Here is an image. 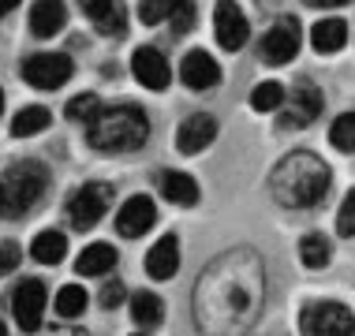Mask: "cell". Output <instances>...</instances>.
Instances as JSON below:
<instances>
[{
  "mask_svg": "<svg viewBox=\"0 0 355 336\" xmlns=\"http://www.w3.org/2000/svg\"><path fill=\"white\" fill-rule=\"evenodd\" d=\"M0 112H4V90H0Z\"/></svg>",
  "mask_w": 355,
  "mask_h": 336,
  "instance_id": "37",
  "label": "cell"
},
{
  "mask_svg": "<svg viewBox=\"0 0 355 336\" xmlns=\"http://www.w3.org/2000/svg\"><path fill=\"white\" fill-rule=\"evenodd\" d=\"M180 79H184L191 90H214L220 82V67L206 49H191L184 56V64H180Z\"/></svg>",
  "mask_w": 355,
  "mask_h": 336,
  "instance_id": "15",
  "label": "cell"
},
{
  "mask_svg": "<svg viewBox=\"0 0 355 336\" xmlns=\"http://www.w3.org/2000/svg\"><path fill=\"white\" fill-rule=\"evenodd\" d=\"M112 265H116V247L112 243H90L79 254V262H75V273L79 276H105V273H112Z\"/></svg>",
  "mask_w": 355,
  "mask_h": 336,
  "instance_id": "20",
  "label": "cell"
},
{
  "mask_svg": "<svg viewBox=\"0 0 355 336\" xmlns=\"http://www.w3.org/2000/svg\"><path fill=\"white\" fill-rule=\"evenodd\" d=\"M19 258H23V254H19L15 243H0V276L12 273V269L19 265Z\"/></svg>",
  "mask_w": 355,
  "mask_h": 336,
  "instance_id": "34",
  "label": "cell"
},
{
  "mask_svg": "<svg viewBox=\"0 0 355 336\" xmlns=\"http://www.w3.org/2000/svg\"><path fill=\"white\" fill-rule=\"evenodd\" d=\"M64 254H68V239H64L60 232H42L31 243V258L42 265H60Z\"/></svg>",
  "mask_w": 355,
  "mask_h": 336,
  "instance_id": "23",
  "label": "cell"
},
{
  "mask_svg": "<svg viewBox=\"0 0 355 336\" xmlns=\"http://www.w3.org/2000/svg\"><path fill=\"white\" fill-rule=\"evenodd\" d=\"M333 176H329V165L314 153H288L281 165L273 168L270 176V187H273V198L288 209H306V206H318L329 191Z\"/></svg>",
  "mask_w": 355,
  "mask_h": 336,
  "instance_id": "2",
  "label": "cell"
},
{
  "mask_svg": "<svg viewBox=\"0 0 355 336\" xmlns=\"http://www.w3.org/2000/svg\"><path fill=\"white\" fill-rule=\"evenodd\" d=\"M262 303V265L254 254H225L198 281V325L202 329H243Z\"/></svg>",
  "mask_w": 355,
  "mask_h": 336,
  "instance_id": "1",
  "label": "cell"
},
{
  "mask_svg": "<svg viewBox=\"0 0 355 336\" xmlns=\"http://www.w3.org/2000/svg\"><path fill=\"white\" fill-rule=\"evenodd\" d=\"M12 314H15V325L23 333H34L42 325V314H45V284L42 281H19V288L12 292Z\"/></svg>",
  "mask_w": 355,
  "mask_h": 336,
  "instance_id": "10",
  "label": "cell"
},
{
  "mask_svg": "<svg viewBox=\"0 0 355 336\" xmlns=\"http://www.w3.org/2000/svg\"><path fill=\"white\" fill-rule=\"evenodd\" d=\"M131 318H135L139 329H157L161 318H165V306L153 292H139L135 299H131Z\"/></svg>",
  "mask_w": 355,
  "mask_h": 336,
  "instance_id": "24",
  "label": "cell"
},
{
  "mask_svg": "<svg viewBox=\"0 0 355 336\" xmlns=\"http://www.w3.org/2000/svg\"><path fill=\"white\" fill-rule=\"evenodd\" d=\"M329 142H333L340 153H355V112H344V116L333 120Z\"/></svg>",
  "mask_w": 355,
  "mask_h": 336,
  "instance_id": "28",
  "label": "cell"
},
{
  "mask_svg": "<svg viewBox=\"0 0 355 336\" xmlns=\"http://www.w3.org/2000/svg\"><path fill=\"white\" fill-rule=\"evenodd\" d=\"M300 258H303V265H311V269H322V265H329V258H333V247H329V239L318 236V232H311L300 243Z\"/></svg>",
  "mask_w": 355,
  "mask_h": 336,
  "instance_id": "26",
  "label": "cell"
},
{
  "mask_svg": "<svg viewBox=\"0 0 355 336\" xmlns=\"http://www.w3.org/2000/svg\"><path fill=\"white\" fill-rule=\"evenodd\" d=\"M64 112H68V120H75V123H90L101 112V101L94 98V94H79V98L68 101V109H64Z\"/></svg>",
  "mask_w": 355,
  "mask_h": 336,
  "instance_id": "29",
  "label": "cell"
},
{
  "mask_svg": "<svg viewBox=\"0 0 355 336\" xmlns=\"http://www.w3.org/2000/svg\"><path fill=\"white\" fill-rule=\"evenodd\" d=\"M300 329L314 333V336H322V333L348 336V333H355V318L348 306H340V303H311L300 314Z\"/></svg>",
  "mask_w": 355,
  "mask_h": 336,
  "instance_id": "6",
  "label": "cell"
},
{
  "mask_svg": "<svg viewBox=\"0 0 355 336\" xmlns=\"http://www.w3.org/2000/svg\"><path fill=\"white\" fill-rule=\"evenodd\" d=\"M79 4L101 34L116 37L128 30V15H123V4H116V0H79Z\"/></svg>",
  "mask_w": 355,
  "mask_h": 336,
  "instance_id": "16",
  "label": "cell"
},
{
  "mask_svg": "<svg viewBox=\"0 0 355 336\" xmlns=\"http://www.w3.org/2000/svg\"><path fill=\"white\" fill-rule=\"evenodd\" d=\"M168 19H172V34H191V26H195V0H176Z\"/></svg>",
  "mask_w": 355,
  "mask_h": 336,
  "instance_id": "30",
  "label": "cell"
},
{
  "mask_svg": "<svg viewBox=\"0 0 355 336\" xmlns=\"http://www.w3.org/2000/svg\"><path fill=\"white\" fill-rule=\"evenodd\" d=\"M109 202H112V187L109 184H86V187H79L71 195V202H68L71 224L79 228V232H90V228L101 220V213L109 209Z\"/></svg>",
  "mask_w": 355,
  "mask_h": 336,
  "instance_id": "5",
  "label": "cell"
},
{
  "mask_svg": "<svg viewBox=\"0 0 355 336\" xmlns=\"http://www.w3.org/2000/svg\"><path fill=\"white\" fill-rule=\"evenodd\" d=\"M64 23H68V8H64V0H34V8H31V30H34V37L60 34Z\"/></svg>",
  "mask_w": 355,
  "mask_h": 336,
  "instance_id": "18",
  "label": "cell"
},
{
  "mask_svg": "<svg viewBox=\"0 0 355 336\" xmlns=\"http://www.w3.org/2000/svg\"><path fill=\"white\" fill-rule=\"evenodd\" d=\"M258 53H262V60L273 64V67L292 64L295 53H300V23H295V19H281L277 26H270V30L262 34Z\"/></svg>",
  "mask_w": 355,
  "mask_h": 336,
  "instance_id": "8",
  "label": "cell"
},
{
  "mask_svg": "<svg viewBox=\"0 0 355 336\" xmlns=\"http://www.w3.org/2000/svg\"><path fill=\"white\" fill-rule=\"evenodd\" d=\"M176 269H180V239L168 232V236H161L157 243L150 247V254H146V273L153 276V281H168Z\"/></svg>",
  "mask_w": 355,
  "mask_h": 336,
  "instance_id": "17",
  "label": "cell"
},
{
  "mask_svg": "<svg viewBox=\"0 0 355 336\" xmlns=\"http://www.w3.org/2000/svg\"><path fill=\"white\" fill-rule=\"evenodd\" d=\"M86 292L79 284H64L60 292H56V314H60V318H83V310H86Z\"/></svg>",
  "mask_w": 355,
  "mask_h": 336,
  "instance_id": "25",
  "label": "cell"
},
{
  "mask_svg": "<svg viewBox=\"0 0 355 336\" xmlns=\"http://www.w3.org/2000/svg\"><path fill=\"white\" fill-rule=\"evenodd\" d=\"M284 105V86L281 82H258L251 94V109L254 112H273Z\"/></svg>",
  "mask_w": 355,
  "mask_h": 336,
  "instance_id": "27",
  "label": "cell"
},
{
  "mask_svg": "<svg viewBox=\"0 0 355 336\" xmlns=\"http://www.w3.org/2000/svg\"><path fill=\"white\" fill-rule=\"evenodd\" d=\"M214 139H217V120L209 116V112H195V116H187L184 123H180L176 150L187 153V157H195V153H202Z\"/></svg>",
  "mask_w": 355,
  "mask_h": 336,
  "instance_id": "14",
  "label": "cell"
},
{
  "mask_svg": "<svg viewBox=\"0 0 355 336\" xmlns=\"http://www.w3.org/2000/svg\"><path fill=\"white\" fill-rule=\"evenodd\" d=\"M131 71H135L139 86H146V90H165V86L172 82V67L165 60V53L153 49V45L135 49V56H131Z\"/></svg>",
  "mask_w": 355,
  "mask_h": 336,
  "instance_id": "12",
  "label": "cell"
},
{
  "mask_svg": "<svg viewBox=\"0 0 355 336\" xmlns=\"http://www.w3.org/2000/svg\"><path fill=\"white\" fill-rule=\"evenodd\" d=\"M337 232H340V236H355V191H348V195H344V202H340Z\"/></svg>",
  "mask_w": 355,
  "mask_h": 336,
  "instance_id": "32",
  "label": "cell"
},
{
  "mask_svg": "<svg viewBox=\"0 0 355 336\" xmlns=\"http://www.w3.org/2000/svg\"><path fill=\"white\" fill-rule=\"evenodd\" d=\"M86 139L101 153H128L150 139V120L139 105H112V109H101L90 120Z\"/></svg>",
  "mask_w": 355,
  "mask_h": 336,
  "instance_id": "3",
  "label": "cell"
},
{
  "mask_svg": "<svg viewBox=\"0 0 355 336\" xmlns=\"http://www.w3.org/2000/svg\"><path fill=\"white\" fill-rule=\"evenodd\" d=\"M49 191V168L42 161H19L0 172V217L31 213Z\"/></svg>",
  "mask_w": 355,
  "mask_h": 336,
  "instance_id": "4",
  "label": "cell"
},
{
  "mask_svg": "<svg viewBox=\"0 0 355 336\" xmlns=\"http://www.w3.org/2000/svg\"><path fill=\"white\" fill-rule=\"evenodd\" d=\"M71 56L64 53H37L23 64V79L37 86V90H60L64 82L71 79Z\"/></svg>",
  "mask_w": 355,
  "mask_h": 336,
  "instance_id": "7",
  "label": "cell"
},
{
  "mask_svg": "<svg viewBox=\"0 0 355 336\" xmlns=\"http://www.w3.org/2000/svg\"><path fill=\"white\" fill-rule=\"evenodd\" d=\"M214 30H217V45L228 53L243 49L247 37H251V23H247V15L239 12L236 0H217L214 8Z\"/></svg>",
  "mask_w": 355,
  "mask_h": 336,
  "instance_id": "9",
  "label": "cell"
},
{
  "mask_svg": "<svg viewBox=\"0 0 355 336\" xmlns=\"http://www.w3.org/2000/svg\"><path fill=\"white\" fill-rule=\"evenodd\" d=\"M53 123V112L45 109V105H26V109L15 112L12 120V134L15 139H26V134H42L45 127Z\"/></svg>",
  "mask_w": 355,
  "mask_h": 336,
  "instance_id": "22",
  "label": "cell"
},
{
  "mask_svg": "<svg viewBox=\"0 0 355 336\" xmlns=\"http://www.w3.org/2000/svg\"><path fill=\"white\" fill-rule=\"evenodd\" d=\"M123 295H128V288H123V281H109V284L101 288L98 303L105 306V310H116V306L123 303Z\"/></svg>",
  "mask_w": 355,
  "mask_h": 336,
  "instance_id": "33",
  "label": "cell"
},
{
  "mask_svg": "<svg viewBox=\"0 0 355 336\" xmlns=\"http://www.w3.org/2000/svg\"><path fill=\"white\" fill-rule=\"evenodd\" d=\"M0 336H4V321H0Z\"/></svg>",
  "mask_w": 355,
  "mask_h": 336,
  "instance_id": "38",
  "label": "cell"
},
{
  "mask_svg": "<svg viewBox=\"0 0 355 336\" xmlns=\"http://www.w3.org/2000/svg\"><path fill=\"white\" fill-rule=\"evenodd\" d=\"M284 101H288V109L281 116V127H306V123H314V120H318V112H322L318 86L306 82V79L295 82V90L284 94Z\"/></svg>",
  "mask_w": 355,
  "mask_h": 336,
  "instance_id": "11",
  "label": "cell"
},
{
  "mask_svg": "<svg viewBox=\"0 0 355 336\" xmlns=\"http://www.w3.org/2000/svg\"><path fill=\"white\" fill-rule=\"evenodd\" d=\"M311 45L318 53H340L348 45V23L344 19H322V23H314Z\"/></svg>",
  "mask_w": 355,
  "mask_h": 336,
  "instance_id": "21",
  "label": "cell"
},
{
  "mask_svg": "<svg viewBox=\"0 0 355 336\" xmlns=\"http://www.w3.org/2000/svg\"><path fill=\"white\" fill-rule=\"evenodd\" d=\"M15 4H19V0H0V15H8V12H15Z\"/></svg>",
  "mask_w": 355,
  "mask_h": 336,
  "instance_id": "36",
  "label": "cell"
},
{
  "mask_svg": "<svg viewBox=\"0 0 355 336\" xmlns=\"http://www.w3.org/2000/svg\"><path fill=\"white\" fill-rule=\"evenodd\" d=\"M153 224H157V206H153V198H146V195H131L116 213V232L128 236V239L150 232Z\"/></svg>",
  "mask_w": 355,
  "mask_h": 336,
  "instance_id": "13",
  "label": "cell"
},
{
  "mask_svg": "<svg viewBox=\"0 0 355 336\" xmlns=\"http://www.w3.org/2000/svg\"><path fill=\"white\" fill-rule=\"evenodd\" d=\"M172 4H176V0H139V19L146 26H157L161 19H168Z\"/></svg>",
  "mask_w": 355,
  "mask_h": 336,
  "instance_id": "31",
  "label": "cell"
},
{
  "mask_svg": "<svg viewBox=\"0 0 355 336\" xmlns=\"http://www.w3.org/2000/svg\"><path fill=\"white\" fill-rule=\"evenodd\" d=\"M306 8H344V4H352V0H303Z\"/></svg>",
  "mask_w": 355,
  "mask_h": 336,
  "instance_id": "35",
  "label": "cell"
},
{
  "mask_svg": "<svg viewBox=\"0 0 355 336\" xmlns=\"http://www.w3.org/2000/svg\"><path fill=\"white\" fill-rule=\"evenodd\" d=\"M157 187H161V195H165L172 206H195L198 202V184L187 176V172H161L157 176Z\"/></svg>",
  "mask_w": 355,
  "mask_h": 336,
  "instance_id": "19",
  "label": "cell"
}]
</instances>
